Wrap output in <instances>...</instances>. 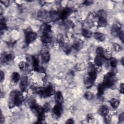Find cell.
<instances>
[{
  "mask_svg": "<svg viewBox=\"0 0 124 124\" xmlns=\"http://www.w3.org/2000/svg\"><path fill=\"white\" fill-rule=\"evenodd\" d=\"M24 101V97L21 92L18 90H13L11 92L8 102V107L12 108L15 107L20 106Z\"/></svg>",
  "mask_w": 124,
  "mask_h": 124,
  "instance_id": "6da1fadb",
  "label": "cell"
},
{
  "mask_svg": "<svg viewBox=\"0 0 124 124\" xmlns=\"http://www.w3.org/2000/svg\"><path fill=\"white\" fill-rule=\"evenodd\" d=\"M53 40L51 27L49 24H46L43 27L42 34L41 36V41L45 44L50 43Z\"/></svg>",
  "mask_w": 124,
  "mask_h": 124,
  "instance_id": "7a4b0ae2",
  "label": "cell"
},
{
  "mask_svg": "<svg viewBox=\"0 0 124 124\" xmlns=\"http://www.w3.org/2000/svg\"><path fill=\"white\" fill-rule=\"evenodd\" d=\"M34 92L43 97H49L55 93V88L52 85H48L46 87L42 88H35Z\"/></svg>",
  "mask_w": 124,
  "mask_h": 124,
  "instance_id": "3957f363",
  "label": "cell"
},
{
  "mask_svg": "<svg viewBox=\"0 0 124 124\" xmlns=\"http://www.w3.org/2000/svg\"><path fill=\"white\" fill-rule=\"evenodd\" d=\"M117 82V77L115 74L112 72L108 73L104 76L103 84L107 88H111L113 87Z\"/></svg>",
  "mask_w": 124,
  "mask_h": 124,
  "instance_id": "277c9868",
  "label": "cell"
},
{
  "mask_svg": "<svg viewBox=\"0 0 124 124\" xmlns=\"http://www.w3.org/2000/svg\"><path fill=\"white\" fill-rule=\"evenodd\" d=\"M97 77L96 70L88 72L84 78V83L87 88H91L93 84Z\"/></svg>",
  "mask_w": 124,
  "mask_h": 124,
  "instance_id": "5b68a950",
  "label": "cell"
},
{
  "mask_svg": "<svg viewBox=\"0 0 124 124\" xmlns=\"http://www.w3.org/2000/svg\"><path fill=\"white\" fill-rule=\"evenodd\" d=\"M62 113V104L56 103L52 110V115L55 119L59 118Z\"/></svg>",
  "mask_w": 124,
  "mask_h": 124,
  "instance_id": "8992f818",
  "label": "cell"
},
{
  "mask_svg": "<svg viewBox=\"0 0 124 124\" xmlns=\"http://www.w3.org/2000/svg\"><path fill=\"white\" fill-rule=\"evenodd\" d=\"M37 34L31 30H28L25 31V42L27 44H30L34 41L37 38Z\"/></svg>",
  "mask_w": 124,
  "mask_h": 124,
  "instance_id": "52a82bcc",
  "label": "cell"
},
{
  "mask_svg": "<svg viewBox=\"0 0 124 124\" xmlns=\"http://www.w3.org/2000/svg\"><path fill=\"white\" fill-rule=\"evenodd\" d=\"M14 59V54L12 52H5L1 55V62L3 63H8L12 62Z\"/></svg>",
  "mask_w": 124,
  "mask_h": 124,
  "instance_id": "ba28073f",
  "label": "cell"
},
{
  "mask_svg": "<svg viewBox=\"0 0 124 124\" xmlns=\"http://www.w3.org/2000/svg\"><path fill=\"white\" fill-rule=\"evenodd\" d=\"M40 55L41 58L42 59V61L45 62H48L50 58V55L49 52L46 47H43L40 52Z\"/></svg>",
  "mask_w": 124,
  "mask_h": 124,
  "instance_id": "9c48e42d",
  "label": "cell"
},
{
  "mask_svg": "<svg viewBox=\"0 0 124 124\" xmlns=\"http://www.w3.org/2000/svg\"><path fill=\"white\" fill-rule=\"evenodd\" d=\"M73 10L69 7L63 8L59 14V17L62 20L66 19L72 13Z\"/></svg>",
  "mask_w": 124,
  "mask_h": 124,
  "instance_id": "30bf717a",
  "label": "cell"
},
{
  "mask_svg": "<svg viewBox=\"0 0 124 124\" xmlns=\"http://www.w3.org/2000/svg\"><path fill=\"white\" fill-rule=\"evenodd\" d=\"M31 60L34 70L38 72H44V68L39 65L38 59L35 56H32L31 57Z\"/></svg>",
  "mask_w": 124,
  "mask_h": 124,
  "instance_id": "8fae6325",
  "label": "cell"
},
{
  "mask_svg": "<svg viewBox=\"0 0 124 124\" xmlns=\"http://www.w3.org/2000/svg\"><path fill=\"white\" fill-rule=\"evenodd\" d=\"M122 31L121 26L118 24H114L111 27V33L114 37L119 36Z\"/></svg>",
  "mask_w": 124,
  "mask_h": 124,
  "instance_id": "7c38bea8",
  "label": "cell"
},
{
  "mask_svg": "<svg viewBox=\"0 0 124 124\" xmlns=\"http://www.w3.org/2000/svg\"><path fill=\"white\" fill-rule=\"evenodd\" d=\"M28 84V79L27 77H23L21 79L19 87L21 91L23 92L25 91L27 88Z\"/></svg>",
  "mask_w": 124,
  "mask_h": 124,
  "instance_id": "4fadbf2b",
  "label": "cell"
},
{
  "mask_svg": "<svg viewBox=\"0 0 124 124\" xmlns=\"http://www.w3.org/2000/svg\"><path fill=\"white\" fill-rule=\"evenodd\" d=\"M106 60H107L104 57L97 55L94 59V63L97 66H101L105 63Z\"/></svg>",
  "mask_w": 124,
  "mask_h": 124,
  "instance_id": "5bb4252c",
  "label": "cell"
},
{
  "mask_svg": "<svg viewBox=\"0 0 124 124\" xmlns=\"http://www.w3.org/2000/svg\"><path fill=\"white\" fill-rule=\"evenodd\" d=\"M55 100L56 103L62 104L63 102V97L62 93L60 91L56 92L55 94Z\"/></svg>",
  "mask_w": 124,
  "mask_h": 124,
  "instance_id": "9a60e30c",
  "label": "cell"
},
{
  "mask_svg": "<svg viewBox=\"0 0 124 124\" xmlns=\"http://www.w3.org/2000/svg\"><path fill=\"white\" fill-rule=\"evenodd\" d=\"M11 78L12 83L16 84L20 80V76L18 73L15 72L12 73L11 77Z\"/></svg>",
  "mask_w": 124,
  "mask_h": 124,
  "instance_id": "2e32d148",
  "label": "cell"
},
{
  "mask_svg": "<svg viewBox=\"0 0 124 124\" xmlns=\"http://www.w3.org/2000/svg\"><path fill=\"white\" fill-rule=\"evenodd\" d=\"M108 112H109V109L108 108L105 106H101L98 110V113L104 117L108 114Z\"/></svg>",
  "mask_w": 124,
  "mask_h": 124,
  "instance_id": "e0dca14e",
  "label": "cell"
},
{
  "mask_svg": "<svg viewBox=\"0 0 124 124\" xmlns=\"http://www.w3.org/2000/svg\"><path fill=\"white\" fill-rule=\"evenodd\" d=\"M96 16L98 17V19H107V14L106 12L103 10H99L97 12Z\"/></svg>",
  "mask_w": 124,
  "mask_h": 124,
  "instance_id": "ac0fdd59",
  "label": "cell"
},
{
  "mask_svg": "<svg viewBox=\"0 0 124 124\" xmlns=\"http://www.w3.org/2000/svg\"><path fill=\"white\" fill-rule=\"evenodd\" d=\"M7 29V26L6 24V21L4 18H2L0 20V33L2 35Z\"/></svg>",
  "mask_w": 124,
  "mask_h": 124,
  "instance_id": "d6986e66",
  "label": "cell"
},
{
  "mask_svg": "<svg viewBox=\"0 0 124 124\" xmlns=\"http://www.w3.org/2000/svg\"><path fill=\"white\" fill-rule=\"evenodd\" d=\"M94 38L99 41H103L105 39V35L101 32H95L93 34Z\"/></svg>",
  "mask_w": 124,
  "mask_h": 124,
  "instance_id": "ffe728a7",
  "label": "cell"
},
{
  "mask_svg": "<svg viewBox=\"0 0 124 124\" xmlns=\"http://www.w3.org/2000/svg\"><path fill=\"white\" fill-rule=\"evenodd\" d=\"M106 88L103 85V83H100L97 87V95L98 96H101L104 93L105 90Z\"/></svg>",
  "mask_w": 124,
  "mask_h": 124,
  "instance_id": "44dd1931",
  "label": "cell"
},
{
  "mask_svg": "<svg viewBox=\"0 0 124 124\" xmlns=\"http://www.w3.org/2000/svg\"><path fill=\"white\" fill-rule=\"evenodd\" d=\"M110 104L111 106L114 109H116L118 108L120 105V101L116 99L112 98L109 101Z\"/></svg>",
  "mask_w": 124,
  "mask_h": 124,
  "instance_id": "7402d4cb",
  "label": "cell"
},
{
  "mask_svg": "<svg viewBox=\"0 0 124 124\" xmlns=\"http://www.w3.org/2000/svg\"><path fill=\"white\" fill-rule=\"evenodd\" d=\"M82 45H83V43L81 41H78L74 43V44L72 46V47L75 50H76L78 51V50H79L82 48Z\"/></svg>",
  "mask_w": 124,
  "mask_h": 124,
  "instance_id": "603a6c76",
  "label": "cell"
},
{
  "mask_svg": "<svg viewBox=\"0 0 124 124\" xmlns=\"http://www.w3.org/2000/svg\"><path fill=\"white\" fill-rule=\"evenodd\" d=\"M81 33H82V35L85 38H89L92 35V31L87 29H82Z\"/></svg>",
  "mask_w": 124,
  "mask_h": 124,
  "instance_id": "cb8c5ba5",
  "label": "cell"
},
{
  "mask_svg": "<svg viewBox=\"0 0 124 124\" xmlns=\"http://www.w3.org/2000/svg\"><path fill=\"white\" fill-rule=\"evenodd\" d=\"M107 25V19H99L97 22V26L98 27H105Z\"/></svg>",
  "mask_w": 124,
  "mask_h": 124,
  "instance_id": "d4e9b609",
  "label": "cell"
},
{
  "mask_svg": "<svg viewBox=\"0 0 124 124\" xmlns=\"http://www.w3.org/2000/svg\"><path fill=\"white\" fill-rule=\"evenodd\" d=\"M105 51H106V50L104 49L102 47H98L96 48V53L97 55L102 56L104 57V54H105Z\"/></svg>",
  "mask_w": 124,
  "mask_h": 124,
  "instance_id": "484cf974",
  "label": "cell"
},
{
  "mask_svg": "<svg viewBox=\"0 0 124 124\" xmlns=\"http://www.w3.org/2000/svg\"><path fill=\"white\" fill-rule=\"evenodd\" d=\"M109 64L111 66L112 68H116L117 64V60L113 57H111L109 59Z\"/></svg>",
  "mask_w": 124,
  "mask_h": 124,
  "instance_id": "4316f807",
  "label": "cell"
},
{
  "mask_svg": "<svg viewBox=\"0 0 124 124\" xmlns=\"http://www.w3.org/2000/svg\"><path fill=\"white\" fill-rule=\"evenodd\" d=\"M57 42L61 46H62L64 45V40L63 36L62 34H59L58 35L57 38Z\"/></svg>",
  "mask_w": 124,
  "mask_h": 124,
  "instance_id": "83f0119b",
  "label": "cell"
},
{
  "mask_svg": "<svg viewBox=\"0 0 124 124\" xmlns=\"http://www.w3.org/2000/svg\"><path fill=\"white\" fill-rule=\"evenodd\" d=\"M43 110L45 113L48 112L50 109V106L48 103H46L42 107Z\"/></svg>",
  "mask_w": 124,
  "mask_h": 124,
  "instance_id": "f1b7e54d",
  "label": "cell"
},
{
  "mask_svg": "<svg viewBox=\"0 0 124 124\" xmlns=\"http://www.w3.org/2000/svg\"><path fill=\"white\" fill-rule=\"evenodd\" d=\"M84 96L85 99H86L87 100H91L93 98V94L90 92H88V91L85 93Z\"/></svg>",
  "mask_w": 124,
  "mask_h": 124,
  "instance_id": "f546056e",
  "label": "cell"
},
{
  "mask_svg": "<svg viewBox=\"0 0 124 124\" xmlns=\"http://www.w3.org/2000/svg\"><path fill=\"white\" fill-rule=\"evenodd\" d=\"M18 66L20 70H23L25 69L27 67V63L23 61H21L19 63Z\"/></svg>",
  "mask_w": 124,
  "mask_h": 124,
  "instance_id": "4dcf8cb0",
  "label": "cell"
},
{
  "mask_svg": "<svg viewBox=\"0 0 124 124\" xmlns=\"http://www.w3.org/2000/svg\"><path fill=\"white\" fill-rule=\"evenodd\" d=\"M113 49L116 52H119L122 49L121 46L117 43H115L113 44Z\"/></svg>",
  "mask_w": 124,
  "mask_h": 124,
  "instance_id": "1f68e13d",
  "label": "cell"
},
{
  "mask_svg": "<svg viewBox=\"0 0 124 124\" xmlns=\"http://www.w3.org/2000/svg\"><path fill=\"white\" fill-rule=\"evenodd\" d=\"M64 26H66L67 28H73L74 26V23L69 20L66 21L64 22Z\"/></svg>",
  "mask_w": 124,
  "mask_h": 124,
  "instance_id": "d6a6232c",
  "label": "cell"
},
{
  "mask_svg": "<svg viewBox=\"0 0 124 124\" xmlns=\"http://www.w3.org/2000/svg\"><path fill=\"white\" fill-rule=\"evenodd\" d=\"M62 46H63V50L64 51L65 53L69 54L70 52L72 47H70L68 45L64 46V45Z\"/></svg>",
  "mask_w": 124,
  "mask_h": 124,
  "instance_id": "836d02e7",
  "label": "cell"
},
{
  "mask_svg": "<svg viewBox=\"0 0 124 124\" xmlns=\"http://www.w3.org/2000/svg\"><path fill=\"white\" fill-rule=\"evenodd\" d=\"M87 121L88 123H92L94 121V118L92 114H89L87 115Z\"/></svg>",
  "mask_w": 124,
  "mask_h": 124,
  "instance_id": "e575fe53",
  "label": "cell"
},
{
  "mask_svg": "<svg viewBox=\"0 0 124 124\" xmlns=\"http://www.w3.org/2000/svg\"><path fill=\"white\" fill-rule=\"evenodd\" d=\"M105 118V121L106 123L108 124L110 123L111 122V117L110 116H109L108 114L106 115L105 116H104Z\"/></svg>",
  "mask_w": 124,
  "mask_h": 124,
  "instance_id": "d590c367",
  "label": "cell"
},
{
  "mask_svg": "<svg viewBox=\"0 0 124 124\" xmlns=\"http://www.w3.org/2000/svg\"><path fill=\"white\" fill-rule=\"evenodd\" d=\"M0 81L1 82H2L4 79V73L1 70L0 72Z\"/></svg>",
  "mask_w": 124,
  "mask_h": 124,
  "instance_id": "8d00e7d4",
  "label": "cell"
},
{
  "mask_svg": "<svg viewBox=\"0 0 124 124\" xmlns=\"http://www.w3.org/2000/svg\"><path fill=\"white\" fill-rule=\"evenodd\" d=\"M119 91L120 93L123 94L124 93V84L121 83L119 87Z\"/></svg>",
  "mask_w": 124,
  "mask_h": 124,
  "instance_id": "74e56055",
  "label": "cell"
},
{
  "mask_svg": "<svg viewBox=\"0 0 124 124\" xmlns=\"http://www.w3.org/2000/svg\"><path fill=\"white\" fill-rule=\"evenodd\" d=\"M93 3V1L92 0H86L84 1L83 2V4L85 5H90L91 4H92Z\"/></svg>",
  "mask_w": 124,
  "mask_h": 124,
  "instance_id": "f35d334b",
  "label": "cell"
},
{
  "mask_svg": "<svg viewBox=\"0 0 124 124\" xmlns=\"http://www.w3.org/2000/svg\"><path fill=\"white\" fill-rule=\"evenodd\" d=\"M119 120L120 121H123L124 120V114L123 112H122L119 115Z\"/></svg>",
  "mask_w": 124,
  "mask_h": 124,
  "instance_id": "ab89813d",
  "label": "cell"
},
{
  "mask_svg": "<svg viewBox=\"0 0 124 124\" xmlns=\"http://www.w3.org/2000/svg\"><path fill=\"white\" fill-rule=\"evenodd\" d=\"M119 37L120 39L121 40V41L123 42H124V32H123V31H122L121 32V33L119 35Z\"/></svg>",
  "mask_w": 124,
  "mask_h": 124,
  "instance_id": "60d3db41",
  "label": "cell"
},
{
  "mask_svg": "<svg viewBox=\"0 0 124 124\" xmlns=\"http://www.w3.org/2000/svg\"><path fill=\"white\" fill-rule=\"evenodd\" d=\"M4 122V117L2 113V112L0 113V124H2Z\"/></svg>",
  "mask_w": 124,
  "mask_h": 124,
  "instance_id": "b9f144b4",
  "label": "cell"
},
{
  "mask_svg": "<svg viewBox=\"0 0 124 124\" xmlns=\"http://www.w3.org/2000/svg\"><path fill=\"white\" fill-rule=\"evenodd\" d=\"M74 122L72 119H69L66 122V124H74Z\"/></svg>",
  "mask_w": 124,
  "mask_h": 124,
  "instance_id": "7bdbcfd3",
  "label": "cell"
},
{
  "mask_svg": "<svg viewBox=\"0 0 124 124\" xmlns=\"http://www.w3.org/2000/svg\"><path fill=\"white\" fill-rule=\"evenodd\" d=\"M1 2H3V4L4 5H5L6 6H8V5H9V1H8V0H4V1H1Z\"/></svg>",
  "mask_w": 124,
  "mask_h": 124,
  "instance_id": "ee69618b",
  "label": "cell"
},
{
  "mask_svg": "<svg viewBox=\"0 0 124 124\" xmlns=\"http://www.w3.org/2000/svg\"><path fill=\"white\" fill-rule=\"evenodd\" d=\"M121 63L122 64V65H124V57H123L122 58V59L121 60Z\"/></svg>",
  "mask_w": 124,
  "mask_h": 124,
  "instance_id": "f6af8a7d",
  "label": "cell"
}]
</instances>
